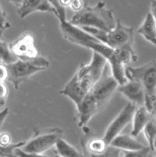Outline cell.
I'll list each match as a JSON object with an SVG mask.
<instances>
[{"label": "cell", "instance_id": "13", "mask_svg": "<svg viewBox=\"0 0 156 157\" xmlns=\"http://www.w3.org/2000/svg\"><path fill=\"white\" fill-rule=\"evenodd\" d=\"M154 118L153 112L149 111L145 105L139 106L135 109L132 120L131 135L134 137L137 136L143 131L146 124Z\"/></svg>", "mask_w": 156, "mask_h": 157}, {"label": "cell", "instance_id": "26", "mask_svg": "<svg viewBox=\"0 0 156 157\" xmlns=\"http://www.w3.org/2000/svg\"><path fill=\"white\" fill-rule=\"evenodd\" d=\"M8 94V88L4 82H0V109L6 104V99Z\"/></svg>", "mask_w": 156, "mask_h": 157}, {"label": "cell", "instance_id": "28", "mask_svg": "<svg viewBox=\"0 0 156 157\" xmlns=\"http://www.w3.org/2000/svg\"><path fill=\"white\" fill-rule=\"evenodd\" d=\"M15 153L18 157H49L39 154L26 153L19 148H17L15 150Z\"/></svg>", "mask_w": 156, "mask_h": 157}, {"label": "cell", "instance_id": "3", "mask_svg": "<svg viewBox=\"0 0 156 157\" xmlns=\"http://www.w3.org/2000/svg\"><path fill=\"white\" fill-rule=\"evenodd\" d=\"M69 22L78 27H93L109 33L116 26V20L111 10L106 8V3L99 1L94 7L86 6L77 12Z\"/></svg>", "mask_w": 156, "mask_h": 157}, {"label": "cell", "instance_id": "24", "mask_svg": "<svg viewBox=\"0 0 156 157\" xmlns=\"http://www.w3.org/2000/svg\"><path fill=\"white\" fill-rule=\"evenodd\" d=\"M119 149L109 146L106 150L99 154H92L91 157H119Z\"/></svg>", "mask_w": 156, "mask_h": 157}, {"label": "cell", "instance_id": "6", "mask_svg": "<svg viewBox=\"0 0 156 157\" xmlns=\"http://www.w3.org/2000/svg\"><path fill=\"white\" fill-rule=\"evenodd\" d=\"M49 66V62L43 57L38 56L30 61L18 60L15 63L6 65L9 71L8 81L17 90L20 84L34 74L45 70Z\"/></svg>", "mask_w": 156, "mask_h": 157}, {"label": "cell", "instance_id": "14", "mask_svg": "<svg viewBox=\"0 0 156 157\" xmlns=\"http://www.w3.org/2000/svg\"><path fill=\"white\" fill-rule=\"evenodd\" d=\"M109 146L124 151H135L145 147L134 136L127 135H119L111 141Z\"/></svg>", "mask_w": 156, "mask_h": 157}, {"label": "cell", "instance_id": "20", "mask_svg": "<svg viewBox=\"0 0 156 157\" xmlns=\"http://www.w3.org/2000/svg\"><path fill=\"white\" fill-rule=\"evenodd\" d=\"M143 134L149 144V147L153 151V143L156 135V118L152 119L143 130Z\"/></svg>", "mask_w": 156, "mask_h": 157}, {"label": "cell", "instance_id": "2", "mask_svg": "<svg viewBox=\"0 0 156 157\" xmlns=\"http://www.w3.org/2000/svg\"><path fill=\"white\" fill-rule=\"evenodd\" d=\"M119 86L112 76L103 75L76 106L79 124L84 125L98 113L109 101Z\"/></svg>", "mask_w": 156, "mask_h": 157}, {"label": "cell", "instance_id": "38", "mask_svg": "<svg viewBox=\"0 0 156 157\" xmlns=\"http://www.w3.org/2000/svg\"><path fill=\"white\" fill-rule=\"evenodd\" d=\"M56 157H59V155H56Z\"/></svg>", "mask_w": 156, "mask_h": 157}, {"label": "cell", "instance_id": "31", "mask_svg": "<svg viewBox=\"0 0 156 157\" xmlns=\"http://www.w3.org/2000/svg\"><path fill=\"white\" fill-rule=\"evenodd\" d=\"M11 137L8 133H2L0 134V144L7 145L10 144Z\"/></svg>", "mask_w": 156, "mask_h": 157}, {"label": "cell", "instance_id": "30", "mask_svg": "<svg viewBox=\"0 0 156 157\" xmlns=\"http://www.w3.org/2000/svg\"><path fill=\"white\" fill-rule=\"evenodd\" d=\"M70 6L73 10L78 12L84 8V1L83 0H71Z\"/></svg>", "mask_w": 156, "mask_h": 157}, {"label": "cell", "instance_id": "32", "mask_svg": "<svg viewBox=\"0 0 156 157\" xmlns=\"http://www.w3.org/2000/svg\"><path fill=\"white\" fill-rule=\"evenodd\" d=\"M9 113V110L8 108L4 109L3 110H2L0 112V128H1L5 119L7 117Z\"/></svg>", "mask_w": 156, "mask_h": 157}, {"label": "cell", "instance_id": "37", "mask_svg": "<svg viewBox=\"0 0 156 157\" xmlns=\"http://www.w3.org/2000/svg\"><path fill=\"white\" fill-rule=\"evenodd\" d=\"M149 157H154V156H151V155H150V156H149Z\"/></svg>", "mask_w": 156, "mask_h": 157}, {"label": "cell", "instance_id": "17", "mask_svg": "<svg viewBox=\"0 0 156 157\" xmlns=\"http://www.w3.org/2000/svg\"><path fill=\"white\" fill-rule=\"evenodd\" d=\"M57 152L60 157H85L73 146L62 138L59 139L56 144Z\"/></svg>", "mask_w": 156, "mask_h": 157}, {"label": "cell", "instance_id": "27", "mask_svg": "<svg viewBox=\"0 0 156 157\" xmlns=\"http://www.w3.org/2000/svg\"><path fill=\"white\" fill-rule=\"evenodd\" d=\"M57 10L58 12V16L59 17H65L66 16V10L65 8L60 6L59 4V0H48Z\"/></svg>", "mask_w": 156, "mask_h": 157}, {"label": "cell", "instance_id": "11", "mask_svg": "<svg viewBox=\"0 0 156 157\" xmlns=\"http://www.w3.org/2000/svg\"><path fill=\"white\" fill-rule=\"evenodd\" d=\"M117 90L135 105H145V91L142 85L138 80H130L125 84L119 85Z\"/></svg>", "mask_w": 156, "mask_h": 157}, {"label": "cell", "instance_id": "23", "mask_svg": "<svg viewBox=\"0 0 156 157\" xmlns=\"http://www.w3.org/2000/svg\"><path fill=\"white\" fill-rule=\"evenodd\" d=\"M150 148L145 147V148L135 151H125L122 157H149Z\"/></svg>", "mask_w": 156, "mask_h": 157}, {"label": "cell", "instance_id": "8", "mask_svg": "<svg viewBox=\"0 0 156 157\" xmlns=\"http://www.w3.org/2000/svg\"><path fill=\"white\" fill-rule=\"evenodd\" d=\"M136 106L132 102L128 103L107 127L103 138L109 146L111 141L119 135L132 120Z\"/></svg>", "mask_w": 156, "mask_h": 157}, {"label": "cell", "instance_id": "1", "mask_svg": "<svg viewBox=\"0 0 156 157\" xmlns=\"http://www.w3.org/2000/svg\"><path fill=\"white\" fill-rule=\"evenodd\" d=\"M106 62L107 60L103 56L93 51L91 62L88 65L81 63L75 75L60 93L68 97L78 106L101 78Z\"/></svg>", "mask_w": 156, "mask_h": 157}, {"label": "cell", "instance_id": "19", "mask_svg": "<svg viewBox=\"0 0 156 157\" xmlns=\"http://www.w3.org/2000/svg\"><path fill=\"white\" fill-rule=\"evenodd\" d=\"M18 59L12 52L9 46L0 40V60L6 65L15 63Z\"/></svg>", "mask_w": 156, "mask_h": 157}, {"label": "cell", "instance_id": "16", "mask_svg": "<svg viewBox=\"0 0 156 157\" xmlns=\"http://www.w3.org/2000/svg\"><path fill=\"white\" fill-rule=\"evenodd\" d=\"M137 33L156 46V23L153 17L148 12L137 30Z\"/></svg>", "mask_w": 156, "mask_h": 157}, {"label": "cell", "instance_id": "39", "mask_svg": "<svg viewBox=\"0 0 156 157\" xmlns=\"http://www.w3.org/2000/svg\"><path fill=\"white\" fill-rule=\"evenodd\" d=\"M1 62H1V60H0V63H1Z\"/></svg>", "mask_w": 156, "mask_h": 157}, {"label": "cell", "instance_id": "7", "mask_svg": "<svg viewBox=\"0 0 156 157\" xmlns=\"http://www.w3.org/2000/svg\"><path fill=\"white\" fill-rule=\"evenodd\" d=\"M62 136L63 132L59 128H51L43 133L39 132L26 144L25 143L22 150L26 153L41 154L56 145Z\"/></svg>", "mask_w": 156, "mask_h": 157}, {"label": "cell", "instance_id": "10", "mask_svg": "<svg viewBox=\"0 0 156 157\" xmlns=\"http://www.w3.org/2000/svg\"><path fill=\"white\" fill-rule=\"evenodd\" d=\"M134 37V28L126 26L119 19H116L115 28L107 33L104 44L114 49H117L126 45H133Z\"/></svg>", "mask_w": 156, "mask_h": 157}, {"label": "cell", "instance_id": "5", "mask_svg": "<svg viewBox=\"0 0 156 157\" xmlns=\"http://www.w3.org/2000/svg\"><path fill=\"white\" fill-rule=\"evenodd\" d=\"M126 76L129 80H137L141 83L145 94V106L153 112L156 100V60L138 68H127Z\"/></svg>", "mask_w": 156, "mask_h": 157}, {"label": "cell", "instance_id": "36", "mask_svg": "<svg viewBox=\"0 0 156 157\" xmlns=\"http://www.w3.org/2000/svg\"><path fill=\"white\" fill-rule=\"evenodd\" d=\"M153 151H155L156 152V135L154 140V143H153Z\"/></svg>", "mask_w": 156, "mask_h": 157}, {"label": "cell", "instance_id": "35", "mask_svg": "<svg viewBox=\"0 0 156 157\" xmlns=\"http://www.w3.org/2000/svg\"><path fill=\"white\" fill-rule=\"evenodd\" d=\"M7 1L11 2L14 6H15L18 7H20L21 6L23 1V0H7Z\"/></svg>", "mask_w": 156, "mask_h": 157}, {"label": "cell", "instance_id": "18", "mask_svg": "<svg viewBox=\"0 0 156 157\" xmlns=\"http://www.w3.org/2000/svg\"><path fill=\"white\" fill-rule=\"evenodd\" d=\"M114 50L120 60L124 65L128 63L131 60H135L137 58L132 44L126 45Z\"/></svg>", "mask_w": 156, "mask_h": 157}, {"label": "cell", "instance_id": "33", "mask_svg": "<svg viewBox=\"0 0 156 157\" xmlns=\"http://www.w3.org/2000/svg\"><path fill=\"white\" fill-rule=\"evenodd\" d=\"M151 12L150 13H151L152 16L153 17L156 23V0H153L151 3Z\"/></svg>", "mask_w": 156, "mask_h": 157}, {"label": "cell", "instance_id": "12", "mask_svg": "<svg viewBox=\"0 0 156 157\" xmlns=\"http://www.w3.org/2000/svg\"><path fill=\"white\" fill-rule=\"evenodd\" d=\"M36 11L51 12L58 16L57 10L48 0H23L17 13L21 18H24Z\"/></svg>", "mask_w": 156, "mask_h": 157}, {"label": "cell", "instance_id": "29", "mask_svg": "<svg viewBox=\"0 0 156 157\" xmlns=\"http://www.w3.org/2000/svg\"><path fill=\"white\" fill-rule=\"evenodd\" d=\"M9 78V71L6 65L0 63V82H4Z\"/></svg>", "mask_w": 156, "mask_h": 157}, {"label": "cell", "instance_id": "21", "mask_svg": "<svg viewBox=\"0 0 156 157\" xmlns=\"http://www.w3.org/2000/svg\"><path fill=\"white\" fill-rule=\"evenodd\" d=\"M108 146L103 138H93L88 143V149L92 154H101Z\"/></svg>", "mask_w": 156, "mask_h": 157}, {"label": "cell", "instance_id": "9", "mask_svg": "<svg viewBox=\"0 0 156 157\" xmlns=\"http://www.w3.org/2000/svg\"><path fill=\"white\" fill-rule=\"evenodd\" d=\"M12 52L23 61H30L39 56V50L36 45V38L31 33L23 34L9 46Z\"/></svg>", "mask_w": 156, "mask_h": 157}, {"label": "cell", "instance_id": "25", "mask_svg": "<svg viewBox=\"0 0 156 157\" xmlns=\"http://www.w3.org/2000/svg\"><path fill=\"white\" fill-rule=\"evenodd\" d=\"M10 27V25L6 21L5 13L3 12L0 7V40L2 37L4 31L8 28Z\"/></svg>", "mask_w": 156, "mask_h": 157}, {"label": "cell", "instance_id": "4", "mask_svg": "<svg viewBox=\"0 0 156 157\" xmlns=\"http://www.w3.org/2000/svg\"><path fill=\"white\" fill-rule=\"evenodd\" d=\"M60 29L63 37L68 41L89 48L107 60L114 51V49L106 45L87 33L80 28L71 24L66 20V18H59Z\"/></svg>", "mask_w": 156, "mask_h": 157}, {"label": "cell", "instance_id": "22", "mask_svg": "<svg viewBox=\"0 0 156 157\" xmlns=\"http://www.w3.org/2000/svg\"><path fill=\"white\" fill-rule=\"evenodd\" d=\"M25 144V142L9 144L5 146L0 144V157H18L15 153V150L23 146Z\"/></svg>", "mask_w": 156, "mask_h": 157}, {"label": "cell", "instance_id": "34", "mask_svg": "<svg viewBox=\"0 0 156 157\" xmlns=\"http://www.w3.org/2000/svg\"><path fill=\"white\" fill-rule=\"evenodd\" d=\"M71 0H59V4L60 6L65 7L70 5Z\"/></svg>", "mask_w": 156, "mask_h": 157}, {"label": "cell", "instance_id": "15", "mask_svg": "<svg viewBox=\"0 0 156 157\" xmlns=\"http://www.w3.org/2000/svg\"><path fill=\"white\" fill-rule=\"evenodd\" d=\"M110 63L112 77L117 81L119 85L125 84L128 82L126 76L124 64L120 60L114 50L111 57L107 60Z\"/></svg>", "mask_w": 156, "mask_h": 157}]
</instances>
